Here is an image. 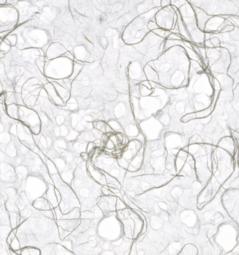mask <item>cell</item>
<instances>
[{
    "instance_id": "obj_1",
    "label": "cell",
    "mask_w": 239,
    "mask_h": 255,
    "mask_svg": "<svg viewBox=\"0 0 239 255\" xmlns=\"http://www.w3.org/2000/svg\"><path fill=\"white\" fill-rule=\"evenodd\" d=\"M47 183L44 180H40L37 177L28 178L25 186V191L27 194V197L29 199L35 200L41 197L46 193L47 189Z\"/></svg>"
},
{
    "instance_id": "obj_2",
    "label": "cell",
    "mask_w": 239,
    "mask_h": 255,
    "mask_svg": "<svg viewBox=\"0 0 239 255\" xmlns=\"http://www.w3.org/2000/svg\"><path fill=\"white\" fill-rule=\"evenodd\" d=\"M45 91L47 93L48 96H49L50 100L52 102L53 104L57 105H64V103L62 101L61 98L59 97L52 84H47L45 86Z\"/></svg>"
},
{
    "instance_id": "obj_3",
    "label": "cell",
    "mask_w": 239,
    "mask_h": 255,
    "mask_svg": "<svg viewBox=\"0 0 239 255\" xmlns=\"http://www.w3.org/2000/svg\"><path fill=\"white\" fill-rule=\"evenodd\" d=\"M32 207L35 210H40V212L53 209V206L49 203L45 198L41 196L33 201Z\"/></svg>"
},
{
    "instance_id": "obj_4",
    "label": "cell",
    "mask_w": 239,
    "mask_h": 255,
    "mask_svg": "<svg viewBox=\"0 0 239 255\" xmlns=\"http://www.w3.org/2000/svg\"><path fill=\"white\" fill-rule=\"evenodd\" d=\"M18 111H19V108H18V105L11 104L8 105L6 112L8 116L13 119V120H19Z\"/></svg>"
},
{
    "instance_id": "obj_5",
    "label": "cell",
    "mask_w": 239,
    "mask_h": 255,
    "mask_svg": "<svg viewBox=\"0 0 239 255\" xmlns=\"http://www.w3.org/2000/svg\"><path fill=\"white\" fill-rule=\"evenodd\" d=\"M10 249L13 251H18V250L21 249L20 247V244L19 241H18V238L15 237V239L12 241L11 244L9 246Z\"/></svg>"
},
{
    "instance_id": "obj_6",
    "label": "cell",
    "mask_w": 239,
    "mask_h": 255,
    "mask_svg": "<svg viewBox=\"0 0 239 255\" xmlns=\"http://www.w3.org/2000/svg\"><path fill=\"white\" fill-rule=\"evenodd\" d=\"M82 69V66L80 64H75L74 65L73 72H72V77H70V79H75L78 75L79 72H80V70Z\"/></svg>"
},
{
    "instance_id": "obj_7",
    "label": "cell",
    "mask_w": 239,
    "mask_h": 255,
    "mask_svg": "<svg viewBox=\"0 0 239 255\" xmlns=\"http://www.w3.org/2000/svg\"><path fill=\"white\" fill-rule=\"evenodd\" d=\"M54 193H55V196H56V199H57L58 204H59V203L61 202V200H62V196H61V192H60V191L58 190L57 188L55 187Z\"/></svg>"
},
{
    "instance_id": "obj_8",
    "label": "cell",
    "mask_w": 239,
    "mask_h": 255,
    "mask_svg": "<svg viewBox=\"0 0 239 255\" xmlns=\"http://www.w3.org/2000/svg\"><path fill=\"white\" fill-rule=\"evenodd\" d=\"M156 25L155 23H153V22H150V23H149V27L150 29H154V27H155V28H156Z\"/></svg>"
}]
</instances>
